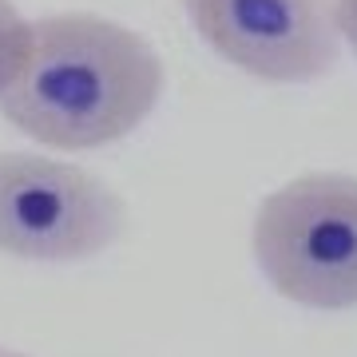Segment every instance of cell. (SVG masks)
Listing matches in <instances>:
<instances>
[{
	"label": "cell",
	"mask_w": 357,
	"mask_h": 357,
	"mask_svg": "<svg viewBox=\"0 0 357 357\" xmlns=\"http://www.w3.org/2000/svg\"><path fill=\"white\" fill-rule=\"evenodd\" d=\"M183 8L215 56L266 84H318L342 52L330 0H183Z\"/></svg>",
	"instance_id": "obj_4"
},
{
	"label": "cell",
	"mask_w": 357,
	"mask_h": 357,
	"mask_svg": "<svg viewBox=\"0 0 357 357\" xmlns=\"http://www.w3.org/2000/svg\"><path fill=\"white\" fill-rule=\"evenodd\" d=\"M333 24H337V40L357 56V0H330Z\"/></svg>",
	"instance_id": "obj_6"
},
{
	"label": "cell",
	"mask_w": 357,
	"mask_h": 357,
	"mask_svg": "<svg viewBox=\"0 0 357 357\" xmlns=\"http://www.w3.org/2000/svg\"><path fill=\"white\" fill-rule=\"evenodd\" d=\"M28 56V20L13 0H0V91L13 84Z\"/></svg>",
	"instance_id": "obj_5"
},
{
	"label": "cell",
	"mask_w": 357,
	"mask_h": 357,
	"mask_svg": "<svg viewBox=\"0 0 357 357\" xmlns=\"http://www.w3.org/2000/svg\"><path fill=\"white\" fill-rule=\"evenodd\" d=\"M250 250L262 278L306 310L357 306V175L310 171L258 203Z\"/></svg>",
	"instance_id": "obj_2"
},
{
	"label": "cell",
	"mask_w": 357,
	"mask_h": 357,
	"mask_svg": "<svg viewBox=\"0 0 357 357\" xmlns=\"http://www.w3.org/2000/svg\"><path fill=\"white\" fill-rule=\"evenodd\" d=\"M0 357H28V354H20V349H4V345H0Z\"/></svg>",
	"instance_id": "obj_7"
},
{
	"label": "cell",
	"mask_w": 357,
	"mask_h": 357,
	"mask_svg": "<svg viewBox=\"0 0 357 357\" xmlns=\"http://www.w3.org/2000/svg\"><path fill=\"white\" fill-rule=\"evenodd\" d=\"M128 230V203L88 167L0 151V255L20 262H88Z\"/></svg>",
	"instance_id": "obj_3"
},
{
	"label": "cell",
	"mask_w": 357,
	"mask_h": 357,
	"mask_svg": "<svg viewBox=\"0 0 357 357\" xmlns=\"http://www.w3.org/2000/svg\"><path fill=\"white\" fill-rule=\"evenodd\" d=\"M163 84V56L143 32L100 13H56L28 20V56L0 112L52 151H96L143 128Z\"/></svg>",
	"instance_id": "obj_1"
}]
</instances>
